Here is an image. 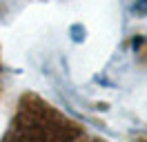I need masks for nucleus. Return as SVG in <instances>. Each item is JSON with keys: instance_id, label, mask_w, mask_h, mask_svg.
<instances>
[{"instance_id": "2", "label": "nucleus", "mask_w": 147, "mask_h": 142, "mask_svg": "<svg viewBox=\"0 0 147 142\" xmlns=\"http://www.w3.org/2000/svg\"><path fill=\"white\" fill-rule=\"evenodd\" d=\"M138 13H147V0H138V5L134 7Z\"/></svg>"}, {"instance_id": "3", "label": "nucleus", "mask_w": 147, "mask_h": 142, "mask_svg": "<svg viewBox=\"0 0 147 142\" xmlns=\"http://www.w3.org/2000/svg\"><path fill=\"white\" fill-rule=\"evenodd\" d=\"M0 76H2V69H0Z\"/></svg>"}, {"instance_id": "1", "label": "nucleus", "mask_w": 147, "mask_h": 142, "mask_svg": "<svg viewBox=\"0 0 147 142\" xmlns=\"http://www.w3.org/2000/svg\"><path fill=\"white\" fill-rule=\"evenodd\" d=\"M0 142H105L38 96H22Z\"/></svg>"}]
</instances>
